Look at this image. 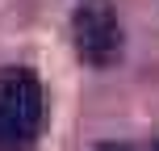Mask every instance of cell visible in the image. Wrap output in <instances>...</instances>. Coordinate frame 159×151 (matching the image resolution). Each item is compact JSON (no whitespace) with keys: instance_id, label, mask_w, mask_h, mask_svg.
I'll return each mask as SVG.
<instances>
[{"instance_id":"cell-1","label":"cell","mask_w":159,"mask_h":151,"mask_svg":"<svg viewBox=\"0 0 159 151\" xmlns=\"http://www.w3.org/2000/svg\"><path fill=\"white\" fill-rule=\"evenodd\" d=\"M42 84L30 67L0 72V151H25L42 130Z\"/></svg>"},{"instance_id":"cell-2","label":"cell","mask_w":159,"mask_h":151,"mask_svg":"<svg viewBox=\"0 0 159 151\" xmlns=\"http://www.w3.org/2000/svg\"><path fill=\"white\" fill-rule=\"evenodd\" d=\"M71 42L88 67H113L121 59V21L113 0H80L71 13Z\"/></svg>"},{"instance_id":"cell-3","label":"cell","mask_w":159,"mask_h":151,"mask_svg":"<svg viewBox=\"0 0 159 151\" xmlns=\"http://www.w3.org/2000/svg\"><path fill=\"white\" fill-rule=\"evenodd\" d=\"M155 151H159V143H155Z\"/></svg>"},{"instance_id":"cell-4","label":"cell","mask_w":159,"mask_h":151,"mask_svg":"<svg viewBox=\"0 0 159 151\" xmlns=\"http://www.w3.org/2000/svg\"><path fill=\"white\" fill-rule=\"evenodd\" d=\"M109 151H113V147H109Z\"/></svg>"}]
</instances>
